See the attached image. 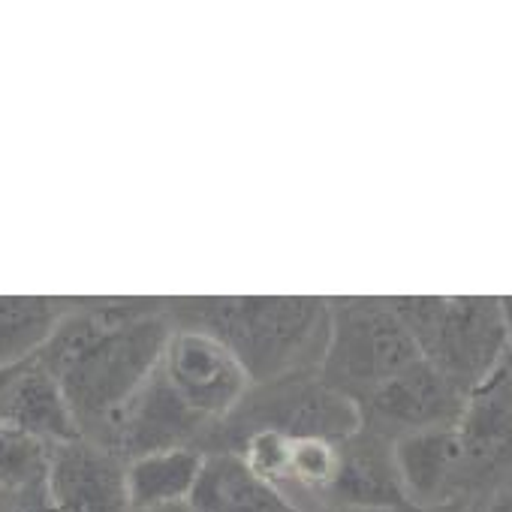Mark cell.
Segmentation results:
<instances>
[{"label":"cell","instance_id":"obj_7","mask_svg":"<svg viewBox=\"0 0 512 512\" xmlns=\"http://www.w3.org/2000/svg\"><path fill=\"white\" fill-rule=\"evenodd\" d=\"M172 392L208 425H220L250 389V377L238 359L199 329L172 326V335L157 362Z\"/></svg>","mask_w":512,"mask_h":512},{"label":"cell","instance_id":"obj_23","mask_svg":"<svg viewBox=\"0 0 512 512\" xmlns=\"http://www.w3.org/2000/svg\"><path fill=\"white\" fill-rule=\"evenodd\" d=\"M151 512H190V509L184 503V506H166V509H151Z\"/></svg>","mask_w":512,"mask_h":512},{"label":"cell","instance_id":"obj_6","mask_svg":"<svg viewBox=\"0 0 512 512\" xmlns=\"http://www.w3.org/2000/svg\"><path fill=\"white\" fill-rule=\"evenodd\" d=\"M211 434L214 425L196 416L172 392L160 368H154L151 377L133 392V398L112 416L97 443L112 449L118 458L133 461L166 449H199L205 455Z\"/></svg>","mask_w":512,"mask_h":512},{"label":"cell","instance_id":"obj_9","mask_svg":"<svg viewBox=\"0 0 512 512\" xmlns=\"http://www.w3.org/2000/svg\"><path fill=\"white\" fill-rule=\"evenodd\" d=\"M46 503L49 512H133L127 461L85 437L55 443L46 473Z\"/></svg>","mask_w":512,"mask_h":512},{"label":"cell","instance_id":"obj_1","mask_svg":"<svg viewBox=\"0 0 512 512\" xmlns=\"http://www.w3.org/2000/svg\"><path fill=\"white\" fill-rule=\"evenodd\" d=\"M169 335L166 299H76L37 359L58 377L85 440L103 437L157 368Z\"/></svg>","mask_w":512,"mask_h":512},{"label":"cell","instance_id":"obj_12","mask_svg":"<svg viewBox=\"0 0 512 512\" xmlns=\"http://www.w3.org/2000/svg\"><path fill=\"white\" fill-rule=\"evenodd\" d=\"M0 425L34 434L49 446L82 437L58 377L40 359L19 365L0 404Z\"/></svg>","mask_w":512,"mask_h":512},{"label":"cell","instance_id":"obj_17","mask_svg":"<svg viewBox=\"0 0 512 512\" xmlns=\"http://www.w3.org/2000/svg\"><path fill=\"white\" fill-rule=\"evenodd\" d=\"M461 512H512V482L491 488L485 494L467 497V506Z\"/></svg>","mask_w":512,"mask_h":512},{"label":"cell","instance_id":"obj_19","mask_svg":"<svg viewBox=\"0 0 512 512\" xmlns=\"http://www.w3.org/2000/svg\"><path fill=\"white\" fill-rule=\"evenodd\" d=\"M500 311H503V323H506V338H509V350H512V299H500Z\"/></svg>","mask_w":512,"mask_h":512},{"label":"cell","instance_id":"obj_11","mask_svg":"<svg viewBox=\"0 0 512 512\" xmlns=\"http://www.w3.org/2000/svg\"><path fill=\"white\" fill-rule=\"evenodd\" d=\"M389 437L380 431L362 428L338 443L341 464H338V479L329 494V509L332 506H362V509H389V512H413L398 470H395V452H392Z\"/></svg>","mask_w":512,"mask_h":512},{"label":"cell","instance_id":"obj_15","mask_svg":"<svg viewBox=\"0 0 512 512\" xmlns=\"http://www.w3.org/2000/svg\"><path fill=\"white\" fill-rule=\"evenodd\" d=\"M76 299L0 296V368H16L40 356Z\"/></svg>","mask_w":512,"mask_h":512},{"label":"cell","instance_id":"obj_21","mask_svg":"<svg viewBox=\"0 0 512 512\" xmlns=\"http://www.w3.org/2000/svg\"><path fill=\"white\" fill-rule=\"evenodd\" d=\"M326 512H389V509H362V506H332Z\"/></svg>","mask_w":512,"mask_h":512},{"label":"cell","instance_id":"obj_5","mask_svg":"<svg viewBox=\"0 0 512 512\" xmlns=\"http://www.w3.org/2000/svg\"><path fill=\"white\" fill-rule=\"evenodd\" d=\"M419 359L392 299H329V344L320 377L359 404Z\"/></svg>","mask_w":512,"mask_h":512},{"label":"cell","instance_id":"obj_18","mask_svg":"<svg viewBox=\"0 0 512 512\" xmlns=\"http://www.w3.org/2000/svg\"><path fill=\"white\" fill-rule=\"evenodd\" d=\"M10 512H49L46 491H43V494H34V497H22V500H16Z\"/></svg>","mask_w":512,"mask_h":512},{"label":"cell","instance_id":"obj_16","mask_svg":"<svg viewBox=\"0 0 512 512\" xmlns=\"http://www.w3.org/2000/svg\"><path fill=\"white\" fill-rule=\"evenodd\" d=\"M52 446L34 434L0 425V494L10 500L34 497L46 491Z\"/></svg>","mask_w":512,"mask_h":512},{"label":"cell","instance_id":"obj_14","mask_svg":"<svg viewBox=\"0 0 512 512\" xmlns=\"http://www.w3.org/2000/svg\"><path fill=\"white\" fill-rule=\"evenodd\" d=\"M205 455L199 449H166L127 461V494L133 512L184 506L199 482Z\"/></svg>","mask_w":512,"mask_h":512},{"label":"cell","instance_id":"obj_8","mask_svg":"<svg viewBox=\"0 0 512 512\" xmlns=\"http://www.w3.org/2000/svg\"><path fill=\"white\" fill-rule=\"evenodd\" d=\"M464 404V389H458L425 359H416L410 368L374 389L359 407L368 428L380 431L389 440H398L404 434L455 425L464 413Z\"/></svg>","mask_w":512,"mask_h":512},{"label":"cell","instance_id":"obj_22","mask_svg":"<svg viewBox=\"0 0 512 512\" xmlns=\"http://www.w3.org/2000/svg\"><path fill=\"white\" fill-rule=\"evenodd\" d=\"M13 503H16V500H10L7 494H0V512H10V509H13Z\"/></svg>","mask_w":512,"mask_h":512},{"label":"cell","instance_id":"obj_2","mask_svg":"<svg viewBox=\"0 0 512 512\" xmlns=\"http://www.w3.org/2000/svg\"><path fill=\"white\" fill-rule=\"evenodd\" d=\"M166 314L172 326L217 338L250 386L320 371L329 344V299H166Z\"/></svg>","mask_w":512,"mask_h":512},{"label":"cell","instance_id":"obj_13","mask_svg":"<svg viewBox=\"0 0 512 512\" xmlns=\"http://www.w3.org/2000/svg\"><path fill=\"white\" fill-rule=\"evenodd\" d=\"M190 512H305L275 485L263 482L235 452L205 455Z\"/></svg>","mask_w":512,"mask_h":512},{"label":"cell","instance_id":"obj_10","mask_svg":"<svg viewBox=\"0 0 512 512\" xmlns=\"http://www.w3.org/2000/svg\"><path fill=\"white\" fill-rule=\"evenodd\" d=\"M395 470L413 512L443 509L461 494V443L455 425L404 434L392 443Z\"/></svg>","mask_w":512,"mask_h":512},{"label":"cell","instance_id":"obj_3","mask_svg":"<svg viewBox=\"0 0 512 512\" xmlns=\"http://www.w3.org/2000/svg\"><path fill=\"white\" fill-rule=\"evenodd\" d=\"M362 428V407L347 392L335 389L320 371L290 374L263 386H250L238 407L214 428L205 455L238 452L253 434H284L293 440L344 443Z\"/></svg>","mask_w":512,"mask_h":512},{"label":"cell","instance_id":"obj_20","mask_svg":"<svg viewBox=\"0 0 512 512\" xmlns=\"http://www.w3.org/2000/svg\"><path fill=\"white\" fill-rule=\"evenodd\" d=\"M16 371H19V365H16V368H0V404H4V395H7V389H10Z\"/></svg>","mask_w":512,"mask_h":512},{"label":"cell","instance_id":"obj_4","mask_svg":"<svg viewBox=\"0 0 512 512\" xmlns=\"http://www.w3.org/2000/svg\"><path fill=\"white\" fill-rule=\"evenodd\" d=\"M392 302L416 341L419 359L467 395L497 371L509 350L500 299L413 296Z\"/></svg>","mask_w":512,"mask_h":512}]
</instances>
